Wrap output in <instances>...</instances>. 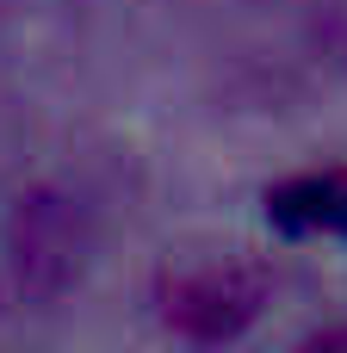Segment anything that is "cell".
Here are the masks:
<instances>
[{"mask_svg":"<svg viewBox=\"0 0 347 353\" xmlns=\"http://www.w3.org/2000/svg\"><path fill=\"white\" fill-rule=\"evenodd\" d=\"M261 292H267V273L255 261H205V267H186L174 285H168V316L186 329V335H236L255 310H261Z\"/></svg>","mask_w":347,"mask_h":353,"instance_id":"cell-1","label":"cell"}]
</instances>
